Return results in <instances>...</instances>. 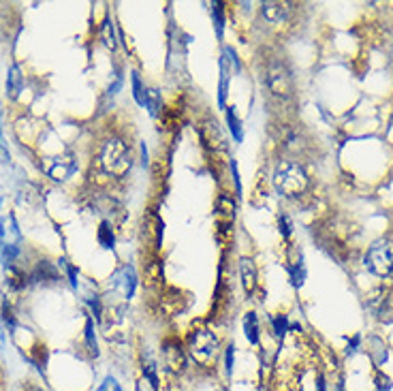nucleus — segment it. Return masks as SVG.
Wrapping results in <instances>:
<instances>
[{
	"instance_id": "79ce46f5",
	"label": "nucleus",
	"mask_w": 393,
	"mask_h": 391,
	"mask_svg": "<svg viewBox=\"0 0 393 391\" xmlns=\"http://www.w3.org/2000/svg\"><path fill=\"white\" fill-rule=\"evenodd\" d=\"M314 391H329V383L325 379L323 372H316V377H314Z\"/></svg>"
},
{
	"instance_id": "f8f14e48",
	"label": "nucleus",
	"mask_w": 393,
	"mask_h": 391,
	"mask_svg": "<svg viewBox=\"0 0 393 391\" xmlns=\"http://www.w3.org/2000/svg\"><path fill=\"white\" fill-rule=\"evenodd\" d=\"M75 167H78V165H75L73 156H60V158H51V165L45 167V171H47V176L51 180L62 182V180H67V178H71L75 174Z\"/></svg>"
},
{
	"instance_id": "393cba45",
	"label": "nucleus",
	"mask_w": 393,
	"mask_h": 391,
	"mask_svg": "<svg viewBox=\"0 0 393 391\" xmlns=\"http://www.w3.org/2000/svg\"><path fill=\"white\" fill-rule=\"evenodd\" d=\"M370 357H372V362L377 364L379 368L381 366H385V362H387V357H389V348H387V344L383 342V340H379V338H372L370 340Z\"/></svg>"
},
{
	"instance_id": "7ed1b4c3",
	"label": "nucleus",
	"mask_w": 393,
	"mask_h": 391,
	"mask_svg": "<svg viewBox=\"0 0 393 391\" xmlns=\"http://www.w3.org/2000/svg\"><path fill=\"white\" fill-rule=\"evenodd\" d=\"M130 165H133V158H130V147L126 145V141L122 137H107L101 143L99 150V169L107 176V178H124L130 171Z\"/></svg>"
},
{
	"instance_id": "6ab92c4d",
	"label": "nucleus",
	"mask_w": 393,
	"mask_h": 391,
	"mask_svg": "<svg viewBox=\"0 0 393 391\" xmlns=\"http://www.w3.org/2000/svg\"><path fill=\"white\" fill-rule=\"evenodd\" d=\"M84 342H86L88 355L97 359V357L101 355V348H99V338H97L95 319H92V316H86V323H84Z\"/></svg>"
},
{
	"instance_id": "473e14b6",
	"label": "nucleus",
	"mask_w": 393,
	"mask_h": 391,
	"mask_svg": "<svg viewBox=\"0 0 393 391\" xmlns=\"http://www.w3.org/2000/svg\"><path fill=\"white\" fill-rule=\"evenodd\" d=\"M145 276L150 283H160L163 281V263L160 259H152L145 263Z\"/></svg>"
},
{
	"instance_id": "7c9ffc66",
	"label": "nucleus",
	"mask_w": 393,
	"mask_h": 391,
	"mask_svg": "<svg viewBox=\"0 0 393 391\" xmlns=\"http://www.w3.org/2000/svg\"><path fill=\"white\" fill-rule=\"evenodd\" d=\"M212 22H214V30H216V36L222 39L224 36V5L220 0L212 3Z\"/></svg>"
},
{
	"instance_id": "f3484780",
	"label": "nucleus",
	"mask_w": 393,
	"mask_h": 391,
	"mask_svg": "<svg viewBox=\"0 0 393 391\" xmlns=\"http://www.w3.org/2000/svg\"><path fill=\"white\" fill-rule=\"evenodd\" d=\"M0 233H3L5 244H20L22 241V233H20V227H17V220L13 214H7L0 218Z\"/></svg>"
},
{
	"instance_id": "c9c22d12",
	"label": "nucleus",
	"mask_w": 393,
	"mask_h": 391,
	"mask_svg": "<svg viewBox=\"0 0 393 391\" xmlns=\"http://www.w3.org/2000/svg\"><path fill=\"white\" fill-rule=\"evenodd\" d=\"M229 169H231V178H233V186H235V199H241V197H244V186H241V178H239V169H237V161L235 158H231Z\"/></svg>"
},
{
	"instance_id": "4be33fe9",
	"label": "nucleus",
	"mask_w": 393,
	"mask_h": 391,
	"mask_svg": "<svg viewBox=\"0 0 393 391\" xmlns=\"http://www.w3.org/2000/svg\"><path fill=\"white\" fill-rule=\"evenodd\" d=\"M101 43L111 49V51H116L118 47V39H116V24L114 20H111L109 15H105V20L101 22Z\"/></svg>"
},
{
	"instance_id": "2f4dec72",
	"label": "nucleus",
	"mask_w": 393,
	"mask_h": 391,
	"mask_svg": "<svg viewBox=\"0 0 393 391\" xmlns=\"http://www.w3.org/2000/svg\"><path fill=\"white\" fill-rule=\"evenodd\" d=\"M235 355H237V348L235 344H227L222 351V362H224V375L227 377H233V372H235Z\"/></svg>"
},
{
	"instance_id": "20e7f679",
	"label": "nucleus",
	"mask_w": 393,
	"mask_h": 391,
	"mask_svg": "<svg viewBox=\"0 0 393 391\" xmlns=\"http://www.w3.org/2000/svg\"><path fill=\"white\" fill-rule=\"evenodd\" d=\"M364 263L370 274L387 278L393 274V237H379L366 250Z\"/></svg>"
},
{
	"instance_id": "6e6552de",
	"label": "nucleus",
	"mask_w": 393,
	"mask_h": 391,
	"mask_svg": "<svg viewBox=\"0 0 393 391\" xmlns=\"http://www.w3.org/2000/svg\"><path fill=\"white\" fill-rule=\"evenodd\" d=\"M137 285H139V276H137L135 268L130 265V263H122L109 278V289L120 293V297H122V300H126V302L135 295Z\"/></svg>"
},
{
	"instance_id": "ea45409f",
	"label": "nucleus",
	"mask_w": 393,
	"mask_h": 391,
	"mask_svg": "<svg viewBox=\"0 0 393 391\" xmlns=\"http://www.w3.org/2000/svg\"><path fill=\"white\" fill-rule=\"evenodd\" d=\"M374 387H377V391H391L393 383H391V379L385 375V372H379L377 381H374Z\"/></svg>"
},
{
	"instance_id": "b1692460",
	"label": "nucleus",
	"mask_w": 393,
	"mask_h": 391,
	"mask_svg": "<svg viewBox=\"0 0 393 391\" xmlns=\"http://www.w3.org/2000/svg\"><path fill=\"white\" fill-rule=\"evenodd\" d=\"M26 283H28V276H26L24 270L15 268V265L7 268V287H9V289H13V291H22V289L26 287Z\"/></svg>"
},
{
	"instance_id": "1a4fd4ad",
	"label": "nucleus",
	"mask_w": 393,
	"mask_h": 391,
	"mask_svg": "<svg viewBox=\"0 0 393 391\" xmlns=\"http://www.w3.org/2000/svg\"><path fill=\"white\" fill-rule=\"evenodd\" d=\"M199 139L203 143V147L212 154H218V152H224L227 150V139H224L222 130L218 126V122L214 118H205L201 124H199Z\"/></svg>"
},
{
	"instance_id": "a878e982",
	"label": "nucleus",
	"mask_w": 393,
	"mask_h": 391,
	"mask_svg": "<svg viewBox=\"0 0 393 391\" xmlns=\"http://www.w3.org/2000/svg\"><path fill=\"white\" fill-rule=\"evenodd\" d=\"M145 109L152 118H156L158 111L163 109V97H160V92L156 88H147L145 90Z\"/></svg>"
},
{
	"instance_id": "a211bd4d",
	"label": "nucleus",
	"mask_w": 393,
	"mask_h": 391,
	"mask_svg": "<svg viewBox=\"0 0 393 391\" xmlns=\"http://www.w3.org/2000/svg\"><path fill=\"white\" fill-rule=\"evenodd\" d=\"M241 327H244V336H246L248 344L259 346L261 344V323H259V316L254 310L244 314V323H241Z\"/></svg>"
},
{
	"instance_id": "0eeeda50",
	"label": "nucleus",
	"mask_w": 393,
	"mask_h": 391,
	"mask_svg": "<svg viewBox=\"0 0 393 391\" xmlns=\"http://www.w3.org/2000/svg\"><path fill=\"white\" fill-rule=\"evenodd\" d=\"M214 210H216L214 216H216V227H218V239H222V235L231 237L233 220L237 216V201L229 193H220Z\"/></svg>"
},
{
	"instance_id": "2eb2a0df",
	"label": "nucleus",
	"mask_w": 393,
	"mask_h": 391,
	"mask_svg": "<svg viewBox=\"0 0 393 391\" xmlns=\"http://www.w3.org/2000/svg\"><path fill=\"white\" fill-rule=\"evenodd\" d=\"M24 90V75H22V69L20 64H11L7 71V97L11 101H17Z\"/></svg>"
},
{
	"instance_id": "412c9836",
	"label": "nucleus",
	"mask_w": 393,
	"mask_h": 391,
	"mask_svg": "<svg viewBox=\"0 0 393 391\" xmlns=\"http://www.w3.org/2000/svg\"><path fill=\"white\" fill-rule=\"evenodd\" d=\"M97 241H99L101 248L114 250V246H116V233H114V225H111V220H107V218L101 220V225L97 229Z\"/></svg>"
},
{
	"instance_id": "dca6fc26",
	"label": "nucleus",
	"mask_w": 393,
	"mask_h": 391,
	"mask_svg": "<svg viewBox=\"0 0 393 391\" xmlns=\"http://www.w3.org/2000/svg\"><path fill=\"white\" fill-rule=\"evenodd\" d=\"M58 278H60L58 268L49 263V261H39L30 274V281H34V283H56Z\"/></svg>"
},
{
	"instance_id": "a19ab883",
	"label": "nucleus",
	"mask_w": 393,
	"mask_h": 391,
	"mask_svg": "<svg viewBox=\"0 0 393 391\" xmlns=\"http://www.w3.org/2000/svg\"><path fill=\"white\" fill-rule=\"evenodd\" d=\"M361 342H364V338H361V333H355V336L348 340V344H346V355H355V353L359 351V346H361Z\"/></svg>"
},
{
	"instance_id": "cd10ccee",
	"label": "nucleus",
	"mask_w": 393,
	"mask_h": 391,
	"mask_svg": "<svg viewBox=\"0 0 393 391\" xmlns=\"http://www.w3.org/2000/svg\"><path fill=\"white\" fill-rule=\"evenodd\" d=\"M130 88H133V99H135V103L139 105V107H145V84H143V80H141V75L137 71H133L130 73Z\"/></svg>"
},
{
	"instance_id": "58836bf2",
	"label": "nucleus",
	"mask_w": 393,
	"mask_h": 391,
	"mask_svg": "<svg viewBox=\"0 0 393 391\" xmlns=\"http://www.w3.org/2000/svg\"><path fill=\"white\" fill-rule=\"evenodd\" d=\"M122 84H124V75H122V71H120V69H116L114 84H109V88H107L105 95H107V97H116L118 92H120V88H122Z\"/></svg>"
},
{
	"instance_id": "f257e3e1",
	"label": "nucleus",
	"mask_w": 393,
	"mask_h": 391,
	"mask_svg": "<svg viewBox=\"0 0 393 391\" xmlns=\"http://www.w3.org/2000/svg\"><path fill=\"white\" fill-rule=\"evenodd\" d=\"M189 359H193L201 370H212L220 357V340L210 327H193L184 340Z\"/></svg>"
},
{
	"instance_id": "c756f323",
	"label": "nucleus",
	"mask_w": 393,
	"mask_h": 391,
	"mask_svg": "<svg viewBox=\"0 0 393 391\" xmlns=\"http://www.w3.org/2000/svg\"><path fill=\"white\" fill-rule=\"evenodd\" d=\"M229 75L227 69L220 67V80H218V107L227 109V95H229Z\"/></svg>"
},
{
	"instance_id": "4468645a",
	"label": "nucleus",
	"mask_w": 393,
	"mask_h": 391,
	"mask_svg": "<svg viewBox=\"0 0 393 391\" xmlns=\"http://www.w3.org/2000/svg\"><path fill=\"white\" fill-rule=\"evenodd\" d=\"M289 11H291V7L287 3H263L261 5V15L265 17V22H270L274 26L287 22Z\"/></svg>"
},
{
	"instance_id": "f03ea898",
	"label": "nucleus",
	"mask_w": 393,
	"mask_h": 391,
	"mask_svg": "<svg viewBox=\"0 0 393 391\" xmlns=\"http://www.w3.org/2000/svg\"><path fill=\"white\" fill-rule=\"evenodd\" d=\"M274 189L278 191V195L287 199L306 195V191L310 189V178L308 171L304 169V165L289 158L280 161L274 169Z\"/></svg>"
},
{
	"instance_id": "f704fd0d",
	"label": "nucleus",
	"mask_w": 393,
	"mask_h": 391,
	"mask_svg": "<svg viewBox=\"0 0 393 391\" xmlns=\"http://www.w3.org/2000/svg\"><path fill=\"white\" fill-rule=\"evenodd\" d=\"M86 304L88 308L92 310V316H95V321H103V302H101V297L99 295H88L86 297Z\"/></svg>"
},
{
	"instance_id": "e433bc0d",
	"label": "nucleus",
	"mask_w": 393,
	"mask_h": 391,
	"mask_svg": "<svg viewBox=\"0 0 393 391\" xmlns=\"http://www.w3.org/2000/svg\"><path fill=\"white\" fill-rule=\"evenodd\" d=\"M95 391H124V389H122L120 381L114 375H107Z\"/></svg>"
},
{
	"instance_id": "c85d7f7f",
	"label": "nucleus",
	"mask_w": 393,
	"mask_h": 391,
	"mask_svg": "<svg viewBox=\"0 0 393 391\" xmlns=\"http://www.w3.org/2000/svg\"><path fill=\"white\" fill-rule=\"evenodd\" d=\"M220 67H222V69H227L229 73H239L241 67H239V58H237V54H235L233 47H229V45H224V47H222Z\"/></svg>"
},
{
	"instance_id": "c03bdc74",
	"label": "nucleus",
	"mask_w": 393,
	"mask_h": 391,
	"mask_svg": "<svg viewBox=\"0 0 393 391\" xmlns=\"http://www.w3.org/2000/svg\"><path fill=\"white\" fill-rule=\"evenodd\" d=\"M5 346V331H3V327H0V348Z\"/></svg>"
},
{
	"instance_id": "5701e85b",
	"label": "nucleus",
	"mask_w": 393,
	"mask_h": 391,
	"mask_svg": "<svg viewBox=\"0 0 393 391\" xmlns=\"http://www.w3.org/2000/svg\"><path fill=\"white\" fill-rule=\"evenodd\" d=\"M270 325H272V333L278 338V340H285L287 333H289V325H291V319L289 314H274L270 319Z\"/></svg>"
},
{
	"instance_id": "9b49d317",
	"label": "nucleus",
	"mask_w": 393,
	"mask_h": 391,
	"mask_svg": "<svg viewBox=\"0 0 393 391\" xmlns=\"http://www.w3.org/2000/svg\"><path fill=\"white\" fill-rule=\"evenodd\" d=\"M239 278H241V287H244V291L248 295H252L259 287V272L250 257L239 259Z\"/></svg>"
},
{
	"instance_id": "aec40b11",
	"label": "nucleus",
	"mask_w": 393,
	"mask_h": 391,
	"mask_svg": "<svg viewBox=\"0 0 393 391\" xmlns=\"http://www.w3.org/2000/svg\"><path fill=\"white\" fill-rule=\"evenodd\" d=\"M224 118H227V128H229L233 141L235 143L244 141V126H241V120H239V116H237V111H235L233 105H227V109H224Z\"/></svg>"
},
{
	"instance_id": "72a5a7b5",
	"label": "nucleus",
	"mask_w": 393,
	"mask_h": 391,
	"mask_svg": "<svg viewBox=\"0 0 393 391\" xmlns=\"http://www.w3.org/2000/svg\"><path fill=\"white\" fill-rule=\"evenodd\" d=\"M278 231L283 235V239H291V235H293V220L287 212L278 214Z\"/></svg>"
},
{
	"instance_id": "a18cd8bd",
	"label": "nucleus",
	"mask_w": 393,
	"mask_h": 391,
	"mask_svg": "<svg viewBox=\"0 0 393 391\" xmlns=\"http://www.w3.org/2000/svg\"><path fill=\"white\" fill-rule=\"evenodd\" d=\"M0 206H3V199H0Z\"/></svg>"
},
{
	"instance_id": "bb28decb",
	"label": "nucleus",
	"mask_w": 393,
	"mask_h": 391,
	"mask_svg": "<svg viewBox=\"0 0 393 391\" xmlns=\"http://www.w3.org/2000/svg\"><path fill=\"white\" fill-rule=\"evenodd\" d=\"M0 321H3L5 329H9V333H15V329H17V319H15L13 306L9 304L7 297L3 300V304H0Z\"/></svg>"
},
{
	"instance_id": "423d86ee",
	"label": "nucleus",
	"mask_w": 393,
	"mask_h": 391,
	"mask_svg": "<svg viewBox=\"0 0 393 391\" xmlns=\"http://www.w3.org/2000/svg\"><path fill=\"white\" fill-rule=\"evenodd\" d=\"M265 86L272 95L280 101H287L293 97V80L291 71L283 62H272L265 71Z\"/></svg>"
},
{
	"instance_id": "4c0bfd02",
	"label": "nucleus",
	"mask_w": 393,
	"mask_h": 391,
	"mask_svg": "<svg viewBox=\"0 0 393 391\" xmlns=\"http://www.w3.org/2000/svg\"><path fill=\"white\" fill-rule=\"evenodd\" d=\"M62 263V268H64V272H67V276H69V283H71V287L73 289H78L80 287V274H78V268H75L73 263H69V261H60Z\"/></svg>"
},
{
	"instance_id": "9d476101",
	"label": "nucleus",
	"mask_w": 393,
	"mask_h": 391,
	"mask_svg": "<svg viewBox=\"0 0 393 391\" xmlns=\"http://www.w3.org/2000/svg\"><path fill=\"white\" fill-rule=\"evenodd\" d=\"M143 233H150L152 237V248L158 250L163 246V237H165V222L163 218L158 216L156 210H147L145 216H143Z\"/></svg>"
},
{
	"instance_id": "ddd939ff",
	"label": "nucleus",
	"mask_w": 393,
	"mask_h": 391,
	"mask_svg": "<svg viewBox=\"0 0 393 391\" xmlns=\"http://www.w3.org/2000/svg\"><path fill=\"white\" fill-rule=\"evenodd\" d=\"M287 272H289V278H291V285L295 289H302L304 283H306V276H308L306 261H304L302 250H295V259H291L289 263H287Z\"/></svg>"
},
{
	"instance_id": "39448f33",
	"label": "nucleus",
	"mask_w": 393,
	"mask_h": 391,
	"mask_svg": "<svg viewBox=\"0 0 393 391\" xmlns=\"http://www.w3.org/2000/svg\"><path fill=\"white\" fill-rule=\"evenodd\" d=\"M160 357H163V366L169 375H184L189 370V353H186L184 342L178 336H169L165 338L160 344Z\"/></svg>"
},
{
	"instance_id": "37998d69",
	"label": "nucleus",
	"mask_w": 393,
	"mask_h": 391,
	"mask_svg": "<svg viewBox=\"0 0 393 391\" xmlns=\"http://www.w3.org/2000/svg\"><path fill=\"white\" fill-rule=\"evenodd\" d=\"M141 158H143L141 163H143V167H145V165H147V150H145V143H141Z\"/></svg>"
}]
</instances>
